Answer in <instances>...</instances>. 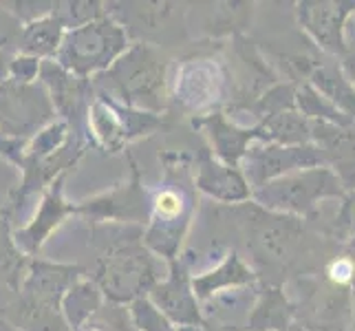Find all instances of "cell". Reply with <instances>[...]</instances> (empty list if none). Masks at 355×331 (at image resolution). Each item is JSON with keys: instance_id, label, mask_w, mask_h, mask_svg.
I'll return each mask as SVG.
<instances>
[{"instance_id": "cell-1", "label": "cell", "mask_w": 355, "mask_h": 331, "mask_svg": "<svg viewBox=\"0 0 355 331\" xmlns=\"http://www.w3.org/2000/svg\"><path fill=\"white\" fill-rule=\"evenodd\" d=\"M225 210L261 285L285 287L293 278L318 274L342 252L340 243L320 235L304 219L263 210L254 201L225 205Z\"/></svg>"}, {"instance_id": "cell-2", "label": "cell", "mask_w": 355, "mask_h": 331, "mask_svg": "<svg viewBox=\"0 0 355 331\" xmlns=\"http://www.w3.org/2000/svg\"><path fill=\"white\" fill-rule=\"evenodd\" d=\"M162 181L150 192V217L144 228V243L166 263L179 259L183 243L199 210L194 181V159L186 151L162 153Z\"/></svg>"}, {"instance_id": "cell-3", "label": "cell", "mask_w": 355, "mask_h": 331, "mask_svg": "<svg viewBox=\"0 0 355 331\" xmlns=\"http://www.w3.org/2000/svg\"><path fill=\"white\" fill-rule=\"evenodd\" d=\"M93 245L97 248V261L93 280L108 303L130 305L162 280L159 276V256H155L144 243V228L93 223Z\"/></svg>"}, {"instance_id": "cell-4", "label": "cell", "mask_w": 355, "mask_h": 331, "mask_svg": "<svg viewBox=\"0 0 355 331\" xmlns=\"http://www.w3.org/2000/svg\"><path fill=\"white\" fill-rule=\"evenodd\" d=\"M168 65V58L159 46L132 42L111 69L93 78V87L124 106L166 115L170 106Z\"/></svg>"}, {"instance_id": "cell-5", "label": "cell", "mask_w": 355, "mask_h": 331, "mask_svg": "<svg viewBox=\"0 0 355 331\" xmlns=\"http://www.w3.org/2000/svg\"><path fill=\"white\" fill-rule=\"evenodd\" d=\"M347 194L342 181L327 166H315L285 175L252 192V201L263 210L309 221L324 201H340Z\"/></svg>"}, {"instance_id": "cell-6", "label": "cell", "mask_w": 355, "mask_h": 331, "mask_svg": "<svg viewBox=\"0 0 355 331\" xmlns=\"http://www.w3.org/2000/svg\"><path fill=\"white\" fill-rule=\"evenodd\" d=\"M130 44L132 40L128 31L106 14L80 29L67 31L55 62L73 76L93 80L111 69L128 51Z\"/></svg>"}, {"instance_id": "cell-7", "label": "cell", "mask_w": 355, "mask_h": 331, "mask_svg": "<svg viewBox=\"0 0 355 331\" xmlns=\"http://www.w3.org/2000/svg\"><path fill=\"white\" fill-rule=\"evenodd\" d=\"M232 100V76L227 62L216 56H192L181 60L170 80V102L183 113L201 117L223 110Z\"/></svg>"}, {"instance_id": "cell-8", "label": "cell", "mask_w": 355, "mask_h": 331, "mask_svg": "<svg viewBox=\"0 0 355 331\" xmlns=\"http://www.w3.org/2000/svg\"><path fill=\"white\" fill-rule=\"evenodd\" d=\"M168 128L166 115L146 113L115 102L100 91H95L87 115V135L91 146H97L108 155L126 151L132 142Z\"/></svg>"}, {"instance_id": "cell-9", "label": "cell", "mask_w": 355, "mask_h": 331, "mask_svg": "<svg viewBox=\"0 0 355 331\" xmlns=\"http://www.w3.org/2000/svg\"><path fill=\"white\" fill-rule=\"evenodd\" d=\"M291 285L296 325L309 331H353V289L329 283L322 272L293 278Z\"/></svg>"}, {"instance_id": "cell-10", "label": "cell", "mask_w": 355, "mask_h": 331, "mask_svg": "<svg viewBox=\"0 0 355 331\" xmlns=\"http://www.w3.org/2000/svg\"><path fill=\"white\" fill-rule=\"evenodd\" d=\"M177 3H106V14L117 20L132 42L175 46L190 38L188 9Z\"/></svg>"}, {"instance_id": "cell-11", "label": "cell", "mask_w": 355, "mask_h": 331, "mask_svg": "<svg viewBox=\"0 0 355 331\" xmlns=\"http://www.w3.org/2000/svg\"><path fill=\"white\" fill-rule=\"evenodd\" d=\"M55 108L44 84H20L5 80L0 84V135L11 139L31 142L49 124H53Z\"/></svg>"}, {"instance_id": "cell-12", "label": "cell", "mask_w": 355, "mask_h": 331, "mask_svg": "<svg viewBox=\"0 0 355 331\" xmlns=\"http://www.w3.org/2000/svg\"><path fill=\"white\" fill-rule=\"evenodd\" d=\"M128 155L130 177L117 183L111 190L95 194L91 199L78 203V214L91 223H117V226H139L146 228L150 217V192L144 188L141 170L135 157Z\"/></svg>"}, {"instance_id": "cell-13", "label": "cell", "mask_w": 355, "mask_h": 331, "mask_svg": "<svg viewBox=\"0 0 355 331\" xmlns=\"http://www.w3.org/2000/svg\"><path fill=\"white\" fill-rule=\"evenodd\" d=\"M315 166H324L322 153L318 151L315 144L280 146V144L256 142L241 162V170L245 179H248L252 192L263 188L265 183L274 179Z\"/></svg>"}, {"instance_id": "cell-14", "label": "cell", "mask_w": 355, "mask_h": 331, "mask_svg": "<svg viewBox=\"0 0 355 331\" xmlns=\"http://www.w3.org/2000/svg\"><path fill=\"white\" fill-rule=\"evenodd\" d=\"M355 16L353 0H302L296 3L298 27L318 46V51L331 58L347 53V24Z\"/></svg>"}, {"instance_id": "cell-15", "label": "cell", "mask_w": 355, "mask_h": 331, "mask_svg": "<svg viewBox=\"0 0 355 331\" xmlns=\"http://www.w3.org/2000/svg\"><path fill=\"white\" fill-rule=\"evenodd\" d=\"M168 274L148 291V298L157 305L170 323L179 327H205L203 307L192 287L190 261L186 254L166 263Z\"/></svg>"}, {"instance_id": "cell-16", "label": "cell", "mask_w": 355, "mask_h": 331, "mask_svg": "<svg viewBox=\"0 0 355 331\" xmlns=\"http://www.w3.org/2000/svg\"><path fill=\"white\" fill-rule=\"evenodd\" d=\"M40 82L49 91V97H51L60 119H64L76 135H82V137L89 139L87 115L91 102L95 100L93 80L73 76L71 71L60 67L55 60H44L40 67Z\"/></svg>"}, {"instance_id": "cell-17", "label": "cell", "mask_w": 355, "mask_h": 331, "mask_svg": "<svg viewBox=\"0 0 355 331\" xmlns=\"http://www.w3.org/2000/svg\"><path fill=\"white\" fill-rule=\"evenodd\" d=\"M192 126L201 130L207 139V151H210L218 162L227 166L241 168V162L248 155V151L256 142H263L261 126H245L239 121L230 119L225 110H214L201 117H192Z\"/></svg>"}, {"instance_id": "cell-18", "label": "cell", "mask_w": 355, "mask_h": 331, "mask_svg": "<svg viewBox=\"0 0 355 331\" xmlns=\"http://www.w3.org/2000/svg\"><path fill=\"white\" fill-rule=\"evenodd\" d=\"M67 175L69 173L60 175L51 183V186L46 188V192L42 194V199H40L38 212H35L31 223L14 232L16 245L20 248L22 254L29 256V259L40 256V250L44 248V243L49 241V237H51L69 217L78 214V203H71L64 197Z\"/></svg>"}, {"instance_id": "cell-19", "label": "cell", "mask_w": 355, "mask_h": 331, "mask_svg": "<svg viewBox=\"0 0 355 331\" xmlns=\"http://www.w3.org/2000/svg\"><path fill=\"white\" fill-rule=\"evenodd\" d=\"M87 274V267H82L78 263H58V261H46L35 256L29 261L27 276H24L20 285V296L49 305V307L62 309V298L67 296V291L80 283Z\"/></svg>"}, {"instance_id": "cell-20", "label": "cell", "mask_w": 355, "mask_h": 331, "mask_svg": "<svg viewBox=\"0 0 355 331\" xmlns=\"http://www.w3.org/2000/svg\"><path fill=\"white\" fill-rule=\"evenodd\" d=\"M194 181H197V190L201 194L221 205L252 201V188L243 170L218 162L207 148H201L197 162H194Z\"/></svg>"}, {"instance_id": "cell-21", "label": "cell", "mask_w": 355, "mask_h": 331, "mask_svg": "<svg viewBox=\"0 0 355 331\" xmlns=\"http://www.w3.org/2000/svg\"><path fill=\"white\" fill-rule=\"evenodd\" d=\"M311 144L322 153L324 166L334 170L345 190L355 188V124L338 126L329 121H311Z\"/></svg>"}, {"instance_id": "cell-22", "label": "cell", "mask_w": 355, "mask_h": 331, "mask_svg": "<svg viewBox=\"0 0 355 331\" xmlns=\"http://www.w3.org/2000/svg\"><path fill=\"white\" fill-rule=\"evenodd\" d=\"M252 285H259V274L243 259L239 250H230L218 265L192 276V287L201 305L212 300L218 294L252 287Z\"/></svg>"}, {"instance_id": "cell-23", "label": "cell", "mask_w": 355, "mask_h": 331, "mask_svg": "<svg viewBox=\"0 0 355 331\" xmlns=\"http://www.w3.org/2000/svg\"><path fill=\"white\" fill-rule=\"evenodd\" d=\"M296 323V307L285 287L259 285L245 331H289Z\"/></svg>"}, {"instance_id": "cell-24", "label": "cell", "mask_w": 355, "mask_h": 331, "mask_svg": "<svg viewBox=\"0 0 355 331\" xmlns=\"http://www.w3.org/2000/svg\"><path fill=\"white\" fill-rule=\"evenodd\" d=\"M307 82L318 93H322L336 108H340L349 119L355 121V89L342 73L338 58L322 53Z\"/></svg>"}, {"instance_id": "cell-25", "label": "cell", "mask_w": 355, "mask_h": 331, "mask_svg": "<svg viewBox=\"0 0 355 331\" xmlns=\"http://www.w3.org/2000/svg\"><path fill=\"white\" fill-rule=\"evenodd\" d=\"M3 318L22 331H73L62 309L29 300L20 294H16L14 300L5 307Z\"/></svg>"}, {"instance_id": "cell-26", "label": "cell", "mask_w": 355, "mask_h": 331, "mask_svg": "<svg viewBox=\"0 0 355 331\" xmlns=\"http://www.w3.org/2000/svg\"><path fill=\"white\" fill-rule=\"evenodd\" d=\"M67 35L64 24L58 20V16L46 14L38 20H33L29 24H24L22 29V40H20V53L31 56L38 60H55L62 40Z\"/></svg>"}, {"instance_id": "cell-27", "label": "cell", "mask_w": 355, "mask_h": 331, "mask_svg": "<svg viewBox=\"0 0 355 331\" xmlns=\"http://www.w3.org/2000/svg\"><path fill=\"white\" fill-rule=\"evenodd\" d=\"M254 7V3H218L201 22V29L212 40L243 35L252 22Z\"/></svg>"}, {"instance_id": "cell-28", "label": "cell", "mask_w": 355, "mask_h": 331, "mask_svg": "<svg viewBox=\"0 0 355 331\" xmlns=\"http://www.w3.org/2000/svg\"><path fill=\"white\" fill-rule=\"evenodd\" d=\"M106 296L93 278H82L73 285L62 298V314L73 331H78L84 323L104 307Z\"/></svg>"}, {"instance_id": "cell-29", "label": "cell", "mask_w": 355, "mask_h": 331, "mask_svg": "<svg viewBox=\"0 0 355 331\" xmlns=\"http://www.w3.org/2000/svg\"><path fill=\"white\" fill-rule=\"evenodd\" d=\"M263 142L280 144V146H302L311 144V121L300 115L298 110H285V113L272 115L261 121Z\"/></svg>"}, {"instance_id": "cell-30", "label": "cell", "mask_w": 355, "mask_h": 331, "mask_svg": "<svg viewBox=\"0 0 355 331\" xmlns=\"http://www.w3.org/2000/svg\"><path fill=\"white\" fill-rule=\"evenodd\" d=\"M29 256L22 254L16 245L14 230H11V221L0 214V278L16 291H20V285L24 276H27Z\"/></svg>"}, {"instance_id": "cell-31", "label": "cell", "mask_w": 355, "mask_h": 331, "mask_svg": "<svg viewBox=\"0 0 355 331\" xmlns=\"http://www.w3.org/2000/svg\"><path fill=\"white\" fill-rule=\"evenodd\" d=\"M296 110L309 121H329L338 126H353L355 121L349 119L340 108H336L322 93H318L309 82L298 84L296 93Z\"/></svg>"}, {"instance_id": "cell-32", "label": "cell", "mask_w": 355, "mask_h": 331, "mask_svg": "<svg viewBox=\"0 0 355 331\" xmlns=\"http://www.w3.org/2000/svg\"><path fill=\"white\" fill-rule=\"evenodd\" d=\"M311 228L340 245H347L349 241H353L355 239V188L340 199V205L331 221L311 223Z\"/></svg>"}, {"instance_id": "cell-33", "label": "cell", "mask_w": 355, "mask_h": 331, "mask_svg": "<svg viewBox=\"0 0 355 331\" xmlns=\"http://www.w3.org/2000/svg\"><path fill=\"white\" fill-rule=\"evenodd\" d=\"M53 14L64 24L67 31H73L106 16V3H97V0H64V3H55Z\"/></svg>"}, {"instance_id": "cell-34", "label": "cell", "mask_w": 355, "mask_h": 331, "mask_svg": "<svg viewBox=\"0 0 355 331\" xmlns=\"http://www.w3.org/2000/svg\"><path fill=\"white\" fill-rule=\"evenodd\" d=\"M78 331H137L132 325L128 305L104 303V307L97 312L91 321L84 323Z\"/></svg>"}, {"instance_id": "cell-35", "label": "cell", "mask_w": 355, "mask_h": 331, "mask_svg": "<svg viewBox=\"0 0 355 331\" xmlns=\"http://www.w3.org/2000/svg\"><path fill=\"white\" fill-rule=\"evenodd\" d=\"M128 309H130L132 325L137 327V331H177V327L159 312V307L148 296L132 300L128 305Z\"/></svg>"}, {"instance_id": "cell-36", "label": "cell", "mask_w": 355, "mask_h": 331, "mask_svg": "<svg viewBox=\"0 0 355 331\" xmlns=\"http://www.w3.org/2000/svg\"><path fill=\"white\" fill-rule=\"evenodd\" d=\"M24 24L0 3V53L18 56Z\"/></svg>"}, {"instance_id": "cell-37", "label": "cell", "mask_w": 355, "mask_h": 331, "mask_svg": "<svg viewBox=\"0 0 355 331\" xmlns=\"http://www.w3.org/2000/svg\"><path fill=\"white\" fill-rule=\"evenodd\" d=\"M322 276L329 280V283H334L338 287H349L355 291V263L345 252V248H342V252L324 265Z\"/></svg>"}, {"instance_id": "cell-38", "label": "cell", "mask_w": 355, "mask_h": 331, "mask_svg": "<svg viewBox=\"0 0 355 331\" xmlns=\"http://www.w3.org/2000/svg\"><path fill=\"white\" fill-rule=\"evenodd\" d=\"M40 67L42 60L31 58V56H14L9 65V80L20 82V84H33L40 80Z\"/></svg>"}, {"instance_id": "cell-39", "label": "cell", "mask_w": 355, "mask_h": 331, "mask_svg": "<svg viewBox=\"0 0 355 331\" xmlns=\"http://www.w3.org/2000/svg\"><path fill=\"white\" fill-rule=\"evenodd\" d=\"M338 62H340L342 73H345V78L349 80V84L355 89V46H349L347 53L342 56V58H338Z\"/></svg>"}, {"instance_id": "cell-40", "label": "cell", "mask_w": 355, "mask_h": 331, "mask_svg": "<svg viewBox=\"0 0 355 331\" xmlns=\"http://www.w3.org/2000/svg\"><path fill=\"white\" fill-rule=\"evenodd\" d=\"M347 42H349V46H355V16L347 24Z\"/></svg>"}, {"instance_id": "cell-41", "label": "cell", "mask_w": 355, "mask_h": 331, "mask_svg": "<svg viewBox=\"0 0 355 331\" xmlns=\"http://www.w3.org/2000/svg\"><path fill=\"white\" fill-rule=\"evenodd\" d=\"M0 331H22V329L14 327V325H11V323H7L3 316H0Z\"/></svg>"}, {"instance_id": "cell-42", "label": "cell", "mask_w": 355, "mask_h": 331, "mask_svg": "<svg viewBox=\"0 0 355 331\" xmlns=\"http://www.w3.org/2000/svg\"><path fill=\"white\" fill-rule=\"evenodd\" d=\"M342 248H345V252L351 256V259H353V263H355V239L353 241H349L347 245H342Z\"/></svg>"}, {"instance_id": "cell-43", "label": "cell", "mask_w": 355, "mask_h": 331, "mask_svg": "<svg viewBox=\"0 0 355 331\" xmlns=\"http://www.w3.org/2000/svg\"><path fill=\"white\" fill-rule=\"evenodd\" d=\"M177 331H207L205 327H179Z\"/></svg>"}, {"instance_id": "cell-44", "label": "cell", "mask_w": 355, "mask_h": 331, "mask_svg": "<svg viewBox=\"0 0 355 331\" xmlns=\"http://www.w3.org/2000/svg\"><path fill=\"white\" fill-rule=\"evenodd\" d=\"M289 331H309V329H304V327H300V325H296V323H293Z\"/></svg>"}, {"instance_id": "cell-45", "label": "cell", "mask_w": 355, "mask_h": 331, "mask_svg": "<svg viewBox=\"0 0 355 331\" xmlns=\"http://www.w3.org/2000/svg\"><path fill=\"white\" fill-rule=\"evenodd\" d=\"M353 331H355V321H353Z\"/></svg>"}]
</instances>
